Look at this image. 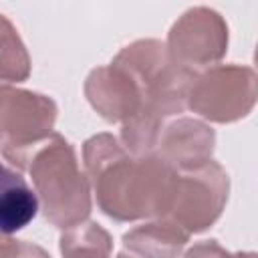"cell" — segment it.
<instances>
[{"label":"cell","instance_id":"cell-2","mask_svg":"<svg viewBox=\"0 0 258 258\" xmlns=\"http://www.w3.org/2000/svg\"><path fill=\"white\" fill-rule=\"evenodd\" d=\"M2 202H0V216H2V230L6 234L24 228L36 214V198L22 181L20 175H10V167L4 165V179H2Z\"/></svg>","mask_w":258,"mask_h":258},{"label":"cell","instance_id":"cell-1","mask_svg":"<svg viewBox=\"0 0 258 258\" xmlns=\"http://www.w3.org/2000/svg\"><path fill=\"white\" fill-rule=\"evenodd\" d=\"M32 179L44 200L46 216L60 226H71L89 212L87 187L77 171L73 151L67 141L54 137L30 165Z\"/></svg>","mask_w":258,"mask_h":258},{"label":"cell","instance_id":"cell-3","mask_svg":"<svg viewBox=\"0 0 258 258\" xmlns=\"http://www.w3.org/2000/svg\"><path fill=\"white\" fill-rule=\"evenodd\" d=\"M62 256L64 258H107L109 256V236L89 224L85 230L69 232L62 238Z\"/></svg>","mask_w":258,"mask_h":258}]
</instances>
